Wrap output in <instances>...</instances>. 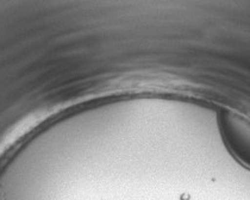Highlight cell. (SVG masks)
Wrapping results in <instances>:
<instances>
[{"instance_id":"obj_1","label":"cell","mask_w":250,"mask_h":200,"mask_svg":"<svg viewBox=\"0 0 250 200\" xmlns=\"http://www.w3.org/2000/svg\"><path fill=\"white\" fill-rule=\"evenodd\" d=\"M222 132L231 153L250 168V121L233 112H224L221 120Z\"/></svg>"}]
</instances>
